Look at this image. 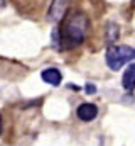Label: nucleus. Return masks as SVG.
<instances>
[{"label":"nucleus","mask_w":135,"mask_h":146,"mask_svg":"<svg viewBox=\"0 0 135 146\" xmlns=\"http://www.w3.org/2000/svg\"><path fill=\"white\" fill-rule=\"evenodd\" d=\"M0 133H2V115H0Z\"/></svg>","instance_id":"nucleus-10"},{"label":"nucleus","mask_w":135,"mask_h":146,"mask_svg":"<svg viewBox=\"0 0 135 146\" xmlns=\"http://www.w3.org/2000/svg\"><path fill=\"white\" fill-rule=\"evenodd\" d=\"M132 60H135V48L132 46H110L106 49V65L110 70L117 72Z\"/></svg>","instance_id":"nucleus-2"},{"label":"nucleus","mask_w":135,"mask_h":146,"mask_svg":"<svg viewBox=\"0 0 135 146\" xmlns=\"http://www.w3.org/2000/svg\"><path fill=\"white\" fill-rule=\"evenodd\" d=\"M41 78L46 82V83H49V85H52V87H58L59 83H61V73L59 70H56V68H46L44 72L41 73Z\"/></svg>","instance_id":"nucleus-6"},{"label":"nucleus","mask_w":135,"mask_h":146,"mask_svg":"<svg viewBox=\"0 0 135 146\" xmlns=\"http://www.w3.org/2000/svg\"><path fill=\"white\" fill-rule=\"evenodd\" d=\"M68 7H69V0H52L51 7L47 10V21L54 22V24L63 21L68 12Z\"/></svg>","instance_id":"nucleus-3"},{"label":"nucleus","mask_w":135,"mask_h":146,"mask_svg":"<svg viewBox=\"0 0 135 146\" xmlns=\"http://www.w3.org/2000/svg\"><path fill=\"white\" fill-rule=\"evenodd\" d=\"M122 85H123V88L128 90V92L135 90V63H132V65L127 66V70H125L123 76H122Z\"/></svg>","instance_id":"nucleus-5"},{"label":"nucleus","mask_w":135,"mask_h":146,"mask_svg":"<svg viewBox=\"0 0 135 146\" xmlns=\"http://www.w3.org/2000/svg\"><path fill=\"white\" fill-rule=\"evenodd\" d=\"M90 29V19L83 12H71L64 15L61 29H59V48L61 49H73L79 46Z\"/></svg>","instance_id":"nucleus-1"},{"label":"nucleus","mask_w":135,"mask_h":146,"mask_svg":"<svg viewBox=\"0 0 135 146\" xmlns=\"http://www.w3.org/2000/svg\"><path fill=\"white\" fill-rule=\"evenodd\" d=\"M15 2H32V0H15ZM41 2V0H39Z\"/></svg>","instance_id":"nucleus-9"},{"label":"nucleus","mask_w":135,"mask_h":146,"mask_svg":"<svg viewBox=\"0 0 135 146\" xmlns=\"http://www.w3.org/2000/svg\"><path fill=\"white\" fill-rule=\"evenodd\" d=\"M5 5V0H0V7H3Z\"/></svg>","instance_id":"nucleus-8"},{"label":"nucleus","mask_w":135,"mask_h":146,"mask_svg":"<svg viewBox=\"0 0 135 146\" xmlns=\"http://www.w3.org/2000/svg\"><path fill=\"white\" fill-rule=\"evenodd\" d=\"M76 115L83 121V122H90V121H93L96 115H98V107L95 106V104H81L78 110H76Z\"/></svg>","instance_id":"nucleus-4"},{"label":"nucleus","mask_w":135,"mask_h":146,"mask_svg":"<svg viewBox=\"0 0 135 146\" xmlns=\"http://www.w3.org/2000/svg\"><path fill=\"white\" fill-rule=\"evenodd\" d=\"M86 90H88V92H95V87H90V85H88V87H86Z\"/></svg>","instance_id":"nucleus-7"}]
</instances>
